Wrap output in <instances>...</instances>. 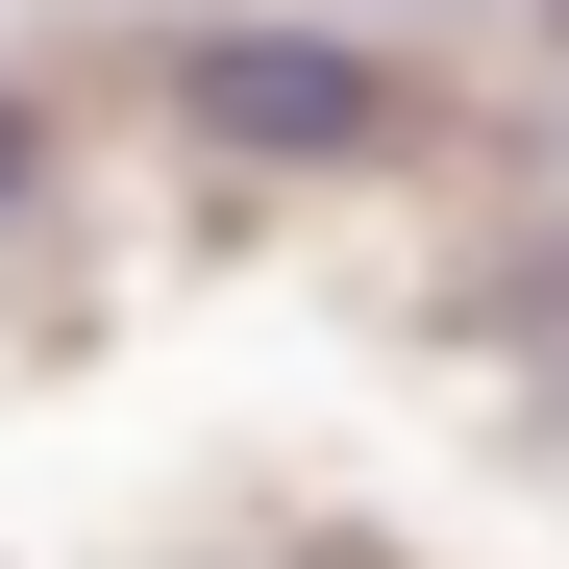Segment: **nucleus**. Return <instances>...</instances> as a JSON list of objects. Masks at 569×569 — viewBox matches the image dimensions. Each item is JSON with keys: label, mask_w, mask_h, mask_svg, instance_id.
Returning a JSON list of instances; mask_svg holds the SVG:
<instances>
[{"label": "nucleus", "mask_w": 569, "mask_h": 569, "mask_svg": "<svg viewBox=\"0 0 569 569\" xmlns=\"http://www.w3.org/2000/svg\"><path fill=\"white\" fill-rule=\"evenodd\" d=\"M173 124L248 149V173H371L397 149V74H371L347 26H199L173 50Z\"/></svg>", "instance_id": "1"}, {"label": "nucleus", "mask_w": 569, "mask_h": 569, "mask_svg": "<svg viewBox=\"0 0 569 569\" xmlns=\"http://www.w3.org/2000/svg\"><path fill=\"white\" fill-rule=\"evenodd\" d=\"M26 173H50V100H26V74H0V199H26Z\"/></svg>", "instance_id": "2"}]
</instances>
